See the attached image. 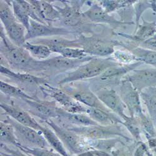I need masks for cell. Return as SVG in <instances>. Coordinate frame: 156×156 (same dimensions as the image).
Returning a JSON list of instances; mask_svg holds the SVG:
<instances>
[{
    "instance_id": "1",
    "label": "cell",
    "mask_w": 156,
    "mask_h": 156,
    "mask_svg": "<svg viewBox=\"0 0 156 156\" xmlns=\"http://www.w3.org/2000/svg\"><path fill=\"white\" fill-rule=\"evenodd\" d=\"M6 35L1 28V56L11 68L26 73L43 72L40 60L33 58L24 48L14 44Z\"/></svg>"
},
{
    "instance_id": "2",
    "label": "cell",
    "mask_w": 156,
    "mask_h": 156,
    "mask_svg": "<svg viewBox=\"0 0 156 156\" xmlns=\"http://www.w3.org/2000/svg\"><path fill=\"white\" fill-rule=\"evenodd\" d=\"M121 64L112 58H93L73 71L68 72L58 81L59 86L98 77L108 68Z\"/></svg>"
},
{
    "instance_id": "3",
    "label": "cell",
    "mask_w": 156,
    "mask_h": 156,
    "mask_svg": "<svg viewBox=\"0 0 156 156\" xmlns=\"http://www.w3.org/2000/svg\"><path fill=\"white\" fill-rule=\"evenodd\" d=\"M43 122L55 132L69 154L79 155L92 149L89 145L86 138L55 122L53 119H48Z\"/></svg>"
},
{
    "instance_id": "4",
    "label": "cell",
    "mask_w": 156,
    "mask_h": 156,
    "mask_svg": "<svg viewBox=\"0 0 156 156\" xmlns=\"http://www.w3.org/2000/svg\"><path fill=\"white\" fill-rule=\"evenodd\" d=\"M60 125L81 136V137L89 139L100 140L116 138V137H122L126 140H130L128 137L125 136L123 134L122 129L118 125L107 126L99 124L90 126H76L65 124Z\"/></svg>"
},
{
    "instance_id": "5",
    "label": "cell",
    "mask_w": 156,
    "mask_h": 156,
    "mask_svg": "<svg viewBox=\"0 0 156 156\" xmlns=\"http://www.w3.org/2000/svg\"><path fill=\"white\" fill-rule=\"evenodd\" d=\"M39 88L44 95L49 96L58 103L64 111L71 113H87L88 107L75 100L61 88L52 86L49 83L41 85Z\"/></svg>"
},
{
    "instance_id": "6",
    "label": "cell",
    "mask_w": 156,
    "mask_h": 156,
    "mask_svg": "<svg viewBox=\"0 0 156 156\" xmlns=\"http://www.w3.org/2000/svg\"><path fill=\"white\" fill-rule=\"evenodd\" d=\"M61 89L70 95L75 100L83 104L88 108H99L106 111H110L98 99L96 94L93 93L87 84L76 83L75 82L64 84Z\"/></svg>"
},
{
    "instance_id": "7",
    "label": "cell",
    "mask_w": 156,
    "mask_h": 156,
    "mask_svg": "<svg viewBox=\"0 0 156 156\" xmlns=\"http://www.w3.org/2000/svg\"><path fill=\"white\" fill-rule=\"evenodd\" d=\"M79 39L81 48L89 56L95 58L108 57L114 53L115 46L122 45V43L118 41L106 40L95 36H82Z\"/></svg>"
},
{
    "instance_id": "8",
    "label": "cell",
    "mask_w": 156,
    "mask_h": 156,
    "mask_svg": "<svg viewBox=\"0 0 156 156\" xmlns=\"http://www.w3.org/2000/svg\"><path fill=\"white\" fill-rule=\"evenodd\" d=\"M6 120L13 126L20 144L29 147L49 149L50 147L41 132L32 127L21 124L9 116H7Z\"/></svg>"
},
{
    "instance_id": "9",
    "label": "cell",
    "mask_w": 156,
    "mask_h": 156,
    "mask_svg": "<svg viewBox=\"0 0 156 156\" xmlns=\"http://www.w3.org/2000/svg\"><path fill=\"white\" fill-rule=\"evenodd\" d=\"M121 81L129 82L139 93L149 87H156V68L134 69Z\"/></svg>"
},
{
    "instance_id": "10",
    "label": "cell",
    "mask_w": 156,
    "mask_h": 156,
    "mask_svg": "<svg viewBox=\"0 0 156 156\" xmlns=\"http://www.w3.org/2000/svg\"><path fill=\"white\" fill-rule=\"evenodd\" d=\"M93 58L95 57L84 59H73L64 58L60 55L40 61V65L43 71H58L62 73L75 70L81 65L92 59Z\"/></svg>"
},
{
    "instance_id": "11",
    "label": "cell",
    "mask_w": 156,
    "mask_h": 156,
    "mask_svg": "<svg viewBox=\"0 0 156 156\" xmlns=\"http://www.w3.org/2000/svg\"><path fill=\"white\" fill-rule=\"evenodd\" d=\"M120 96L128 109L131 116L138 118L142 114L140 93L129 82L121 81Z\"/></svg>"
},
{
    "instance_id": "12",
    "label": "cell",
    "mask_w": 156,
    "mask_h": 156,
    "mask_svg": "<svg viewBox=\"0 0 156 156\" xmlns=\"http://www.w3.org/2000/svg\"><path fill=\"white\" fill-rule=\"evenodd\" d=\"M95 94L104 105L123 120L127 115L124 112L126 106L115 90L109 87L102 88L96 91Z\"/></svg>"
},
{
    "instance_id": "13",
    "label": "cell",
    "mask_w": 156,
    "mask_h": 156,
    "mask_svg": "<svg viewBox=\"0 0 156 156\" xmlns=\"http://www.w3.org/2000/svg\"><path fill=\"white\" fill-rule=\"evenodd\" d=\"M29 106V112L40 118L42 121L58 119V106L55 101H42L38 98L23 101Z\"/></svg>"
},
{
    "instance_id": "14",
    "label": "cell",
    "mask_w": 156,
    "mask_h": 156,
    "mask_svg": "<svg viewBox=\"0 0 156 156\" xmlns=\"http://www.w3.org/2000/svg\"><path fill=\"white\" fill-rule=\"evenodd\" d=\"M71 33L74 32L65 28L54 27L51 24H43L31 19L30 27L26 34V40L27 41L43 36H64Z\"/></svg>"
},
{
    "instance_id": "15",
    "label": "cell",
    "mask_w": 156,
    "mask_h": 156,
    "mask_svg": "<svg viewBox=\"0 0 156 156\" xmlns=\"http://www.w3.org/2000/svg\"><path fill=\"white\" fill-rule=\"evenodd\" d=\"M142 63V62L138 61L130 64H119L111 67L98 76V80L104 84L102 88H106L108 84L114 81L121 83L122 79L126 74L136 69Z\"/></svg>"
},
{
    "instance_id": "16",
    "label": "cell",
    "mask_w": 156,
    "mask_h": 156,
    "mask_svg": "<svg viewBox=\"0 0 156 156\" xmlns=\"http://www.w3.org/2000/svg\"><path fill=\"white\" fill-rule=\"evenodd\" d=\"M0 108L4 111L5 114L20 124L32 127L40 132L41 131L42 126L33 118L32 115L28 111L17 105H9L3 102L0 104Z\"/></svg>"
},
{
    "instance_id": "17",
    "label": "cell",
    "mask_w": 156,
    "mask_h": 156,
    "mask_svg": "<svg viewBox=\"0 0 156 156\" xmlns=\"http://www.w3.org/2000/svg\"><path fill=\"white\" fill-rule=\"evenodd\" d=\"M64 8L56 6L58 10L62 23L68 27H76L83 23L84 18L83 12L81 11V6L79 2H62Z\"/></svg>"
},
{
    "instance_id": "18",
    "label": "cell",
    "mask_w": 156,
    "mask_h": 156,
    "mask_svg": "<svg viewBox=\"0 0 156 156\" xmlns=\"http://www.w3.org/2000/svg\"><path fill=\"white\" fill-rule=\"evenodd\" d=\"M83 14L90 21L96 23H106L114 27H118L123 24H134V22L118 21L113 16H110L100 5L96 4L90 6L87 10L83 12Z\"/></svg>"
},
{
    "instance_id": "19",
    "label": "cell",
    "mask_w": 156,
    "mask_h": 156,
    "mask_svg": "<svg viewBox=\"0 0 156 156\" xmlns=\"http://www.w3.org/2000/svg\"><path fill=\"white\" fill-rule=\"evenodd\" d=\"M58 119L62 123L60 124L72 125L76 126H90L99 125L87 114L71 113L58 108Z\"/></svg>"
},
{
    "instance_id": "20",
    "label": "cell",
    "mask_w": 156,
    "mask_h": 156,
    "mask_svg": "<svg viewBox=\"0 0 156 156\" xmlns=\"http://www.w3.org/2000/svg\"><path fill=\"white\" fill-rule=\"evenodd\" d=\"M33 6L37 15L46 24H51V23L61 18L60 14L56 6L46 1H29Z\"/></svg>"
},
{
    "instance_id": "21",
    "label": "cell",
    "mask_w": 156,
    "mask_h": 156,
    "mask_svg": "<svg viewBox=\"0 0 156 156\" xmlns=\"http://www.w3.org/2000/svg\"><path fill=\"white\" fill-rule=\"evenodd\" d=\"M0 73L2 74L11 77V79H13L16 81H18L23 84L35 85L38 87H40L41 85L49 83L44 77L34 76L30 73L15 72L4 66H2V65L0 66Z\"/></svg>"
},
{
    "instance_id": "22",
    "label": "cell",
    "mask_w": 156,
    "mask_h": 156,
    "mask_svg": "<svg viewBox=\"0 0 156 156\" xmlns=\"http://www.w3.org/2000/svg\"><path fill=\"white\" fill-rule=\"evenodd\" d=\"M34 44H43L48 46L52 53H55V51L59 48L63 47H71L81 48V43L80 39L70 40L65 39L61 36H53L49 38H38L31 42Z\"/></svg>"
},
{
    "instance_id": "23",
    "label": "cell",
    "mask_w": 156,
    "mask_h": 156,
    "mask_svg": "<svg viewBox=\"0 0 156 156\" xmlns=\"http://www.w3.org/2000/svg\"><path fill=\"white\" fill-rule=\"evenodd\" d=\"M90 118L98 124L102 126H114L122 124L123 121L119 118V116L113 114L110 111L99 108H88L87 113Z\"/></svg>"
},
{
    "instance_id": "24",
    "label": "cell",
    "mask_w": 156,
    "mask_h": 156,
    "mask_svg": "<svg viewBox=\"0 0 156 156\" xmlns=\"http://www.w3.org/2000/svg\"><path fill=\"white\" fill-rule=\"evenodd\" d=\"M155 34L156 23L155 22L149 23L142 19V24L139 25L136 29V31L133 35L129 36L127 34L121 33H119L118 34L129 38V40H133L136 42L141 43L148 40L149 38L151 37Z\"/></svg>"
},
{
    "instance_id": "25",
    "label": "cell",
    "mask_w": 156,
    "mask_h": 156,
    "mask_svg": "<svg viewBox=\"0 0 156 156\" xmlns=\"http://www.w3.org/2000/svg\"><path fill=\"white\" fill-rule=\"evenodd\" d=\"M5 30L9 40L16 46L23 47L27 43V40H26L27 33H25V32L26 31H27V30L24 26L18 21L5 28Z\"/></svg>"
},
{
    "instance_id": "26",
    "label": "cell",
    "mask_w": 156,
    "mask_h": 156,
    "mask_svg": "<svg viewBox=\"0 0 156 156\" xmlns=\"http://www.w3.org/2000/svg\"><path fill=\"white\" fill-rule=\"evenodd\" d=\"M50 147L62 156H71L55 132L49 126H42L40 131Z\"/></svg>"
},
{
    "instance_id": "27",
    "label": "cell",
    "mask_w": 156,
    "mask_h": 156,
    "mask_svg": "<svg viewBox=\"0 0 156 156\" xmlns=\"http://www.w3.org/2000/svg\"><path fill=\"white\" fill-rule=\"evenodd\" d=\"M0 132H1V143L13 146L15 147L19 144L16 137L15 129L6 119L1 120L0 122Z\"/></svg>"
},
{
    "instance_id": "28",
    "label": "cell",
    "mask_w": 156,
    "mask_h": 156,
    "mask_svg": "<svg viewBox=\"0 0 156 156\" xmlns=\"http://www.w3.org/2000/svg\"><path fill=\"white\" fill-rule=\"evenodd\" d=\"M23 48L27 49L33 58L40 61L48 59L52 53L50 49L43 44H34L27 41Z\"/></svg>"
},
{
    "instance_id": "29",
    "label": "cell",
    "mask_w": 156,
    "mask_h": 156,
    "mask_svg": "<svg viewBox=\"0 0 156 156\" xmlns=\"http://www.w3.org/2000/svg\"><path fill=\"white\" fill-rule=\"evenodd\" d=\"M0 89H1V92L5 95L23 101L36 98L33 96L28 94L20 87L12 86L2 80L0 81Z\"/></svg>"
},
{
    "instance_id": "30",
    "label": "cell",
    "mask_w": 156,
    "mask_h": 156,
    "mask_svg": "<svg viewBox=\"0 0 156 156\" xmlns=\"http://www.w3.org/2000/svg\"><path fill=\"white\" fill-rule=\"evenodd\" d=\"M140 93L153 120H156V87H149Z\"/></svg>"
},
{
    "instance_id": "31",
    "label": "cell",
    "mask_w": 156,
    "mask_h": 156,
    "mask_svg": "<svg viewBox=\"0 0 156 156\" xmlns=\"http://www.w3.org/2000/svg\"><path fill=\"white\" fill-rule=\"evenodd\" d=\"M0 6H1L0 7V19L4 26V28L8 27L12 23L17 21L11 2L8 1H1Z\"/></svg>"
},
{
    "instance_id": "32",
    "label": "cell",
    "mask_w": 156,
    "mask_h": 156,
    "mask_svg": "<svg viewBox=\"0 0 156 156\" xmlns=\"http://www.w3.org/2000/svg\"><path fill=\"white\" fill-rule=\"evenodd\" d=\"M11 4L17 21L22 24L27 30H28L30 27L31 18L23 6L21 4L20 0L11 1Z\"/></svg>"
},
{
    "instance_id": "33",
    "label": "cell",
    "mask_w": 156,
    "mask_h": 156,
    "mask_svg": "<svg viewBox=\"0 0 156 156\" xmlns=\"http://www.w3.org/2000/svg\"><path fill=\"white\" fill-rule=\"evenodd\" d=\"M131 52L139 61L153 65L156 67V51L141 47H136L131 50Z\"/></svg>"
},
{
    "instance_id": "34",
    "label": "cell",
    "mask_w": 156,
    "mask_h": 156,
    "mask_svg": "<svg viewBox=\"0 0 156 156\" xmlns=\"http://www.w3.org/2000/svg\"><path fill=\"white\" fill-rule=\"evenodd\" d=\"M55 53H58L64 58L73 59H84L93 57L87 55L83 49L77 48L63 47L56 50Z\"/></svg>"
},
{
    "instance_id": "35",
    "label": "cell",
    "mask_w": 156,
    "mask_h": 156,
    "mask_svg": "<svg viewBox=\"0 0 156 156\" xmlns=\"http://www.w3.org/2000/svg\"><path fill=\"white\" fill-rule=\"evenodd\" d=\"M122 124L127 128L129 133L137 141L140 140L141 127L137 118L126 115L123 119Z\"/></svg>"
},
{
    "instance_id": "36",
    "label": "cell",
    "mask_w": 156,
    "mask_h": 156,
    "mask_svg": "<svg viewBox=\"0 0 156 156\" xmlns=\"http://www.w3.org/2000/svg\"><path fill=\"white\" fill-rule=\"evenodd\" d=\"M16 147L32 156H62L55 151L50 150L48 148L29 147L21 145L20 143Z\"/></svg>"
},
{
    "instance_id": "37",
    "label": "cell",
    "mask_w": 156,
    "mask_h": 156,
    "mask_svg": "<svg viewBox=\"0 0 156 156\" xmlns=\"http://www.w3.org/2000/svg\"><path fill=\"white\" fill-rule=\"evenodd\" d=\"M112 58L121 64H130L139 61L131 51L116 50L113 53Z\"/></svg>"
},
{
    "instance_id": "38",
    "label": "cell",
    "mask_w": 156,
    "mask_h": 156,
    "mask_svg": "<svg viewBox=\"0 0 156 156\" xmlns=\"http://www.w3.org/2000/svg\"><path fill=\"white\" fill-rule=\"evenodd\" d=\"M135 3L136 1H102L100 2V6L109 14V12L132 5Z\"/></svg>"
},
{
    "instance_id": "39",
    "label": "cell",
    "mask_w": 156,
    "mask_h": 156,
    "mask_svg": "<svg viewBox=\"0 0 156 156\" xmlns=\"http://www.w3.org/2000/svg\"><path fill=\"white\" fill-rule=\"evenodd\" d=\"M137 118L139 119L141 129H142V131L144 132L146 136L147 137L149 136L150 139L155 137L156 132L152 125L151 120L143 113L140 116H139Z\"/></svg>"
},
{
    "instance_id": "40",
    "label": "cell",
    "mask_w": 156,
    "mask_h": 156,
    "mask_svg": "<svg viewBox=\"0 0 156 156\" xmlns=\"http://www.w3.org/2000/svg\"><path fill=\"white\" fill-rule=\"evenodd\" d=\"M2 156H30V155L24 152L18 148L14 149L9 146L1 143V154Z\"/></svg>"
},
{
    "instance_id": "41",
    "label": "cell",
    "mask_w": 156,
    "mask_h": 156,
    "mask_svg": "<svg viewBox=\"0 0 156 156\" xmlns=\"http://www.w3.org/2000/svg\"><path fill=\"white\" fill-rule=\"evenodd\" d=\"M141 48L156 51V34L148 40L140 43Z\"/></svg>"
},
{
    "instance_id": "42",
    "label": "cell",
    "mask_w": 156,
    "mask_h": 156,
    "mask_svg": "<svg viewBox=\"0 0 156 156\" xmlns=\"http://www.w3.org/2000/svg\"><path fill=\"white\" fill-rule=\"evenodd\" d=\"M1 156H2V155H1Z\"/></svg>"
}]
</instances>
